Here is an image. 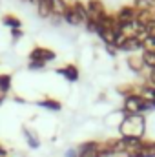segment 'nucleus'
<instances>
[{
  "instance_id": "nucleus-1",
  "label": "nucleus",
  "mask_w": 155,
  "mask_h": 157,
  "mask_svg": "<svg viewBox=\"0 0 155 157\" xmlns=\"http://www.w3.org/2000/svg\"><path fill=\"white\" fill-rule=\"evenodd\" d=\"M144 132H146V121H144V115H141V113H137V115H126V117L122 119L120 126H119L120 137L144 139Z\"/></svg>"
},
{
  "instance_id": "nucleus-2",
  "label": "nucleus",
  "mask_w": 155,
  "mask_h": 157,
  "mask_svg": "<svg viewBox=\"0 0 155 157\" xmlns=\"http://www.w3.org/2000/svg\"><path fill=\"white\" fill-rule=\"evenodd\" d=\"M148 110H152V104L146 99H142L141 95H131V97H126L124 99V104H122L124 115H137V113L142 115Z\"/></svg>"
},
{
  "instance_id": "nucleus-3",
  "label": "nucleus",
  "mask_w": 155,
  "mask_h": 157,
  "mask_svg": "<svg viewBox=\"0 0 155 157\" xmlns=\"http://www.w3.org/2000/svg\"><path fill=\"white\" fill-rule=\"evenodd\" d=\"M57 59V53L53 51V49H49V48H42V46H37V48H33L31 49V53H29V60L31 62H53Z\"/></svg>"
},
{
  "instance_id": "nucleus-4",
  "label": "nucleus",
  "mask_w": 155,
  "mask_h": 157,
  "mask_svg": "<svg viewBox=\"0 0 155 157\" xmlns=\"http://www.w3.org/2000/svg\"><path fill=\"white\" fill-rule=\"evenodd\" d=\"M86 7H88V17H89V18H93L97 24H99L106 15H108V11H106V7H104L102 0H88Z\"/></svg>"
},
{
  "instance_id": "nucleus-5",
  "label": "nucleus",
  "mask_w": 155,
  "mask_h": 157,
  "mask_svg": "<svg viewBox=\"0 0 155 157\" xmlns=\"http://www.w3.org/2000/svg\"><path fill=\"white\" fill-rule=\"evenodd\" d=\"M117 24H126V22H133L137 17V9L133 6H122L119 11L115 13Z\"/></svg>"
},
{
  "instance_id": "nucleus-6",
  "label": "nucleus",
  "mask_w": 155,
  "mask_h": 157,
  "mask_svg": "<svg viewBox=\"0 0 155 157\" xmlns=\"http://www.w3.org/2000/svg\"><path fill=\"white\" fill-rule=\"evenodd\" d=\"M55 73L62 75L68 82H75V80H78V77H80V71H78V68L75 64H66L64 68H57Z\"/></svg>"
},
{
  "instance_id": "nucleus-7",
  "label": "nucleus",
  "mask_w": 155,
  "mask_h": 157,
  "mask_svg": "<svg viewBox=\"0 0 155 157\" xmlns=\"http://www.w3.org/2000/svg\"><path fill=\"white\" fill-rule=\"evenodd\" d=\"M51 2V11H53V20H60L66 13V9L70 7V4L66 0H49Z\"/></svg>"
},
{
  "instance_id": "nucleus-8",
  "label": "nucleus",
  "mask_w": 155,
  "mask_h": 157,
  "mask_svg": "<svg viewBox=\"0 0 155 157\" xmlns=\"http://www.w3.org/2000/svg\"><path fill=\"white\" fill-rule=\"evenodd\" d=\"M119 49H120V51H126V53H130V51L144 49V44H142L141 40L137 39V37H128V39L122 42V46H120Z\"/></svg>"
},
{
  "instance_id": "nucleus-9",
  "label": "nucleus",
  "mask_w": 155,
  "mask_h": 157,
  "mask_svg": "<svg viewBox=\"0 0 155 157\" xmlns=\"http://www.w3.org/2000/svg\"><path fill=\"white\" fill-rule=\"evenodd\" d=\"M62 18H64V22L70 24V26H80V24H82V18L78 17V13L75 11V7H73L71 4H70V7L66 9V13H64Z\"/></svg>"
},
{
  "instance_id": "nucleus-10",
  "label": "nucleus",
  "mask_w": 155,
  "mask_h": 157,
  "mask_svg": "<svg viewBox=\"0 0 155 157\" xmlns=\"http://www.w3.org/2000/svg\"><path fill=\"white\" fill-rule=\"evenodd\" d=\"M37 104H39L40 108L49 110V112H59V110H62V102H60V101H55V99H49V97L37 101Z\"/></svg>"
},
{
  "instance_id": "nucleus-11",
  "label": "nucleus",
  "mask_w": 155,
  "mask_h": 157,
  "mask_svg": "<svg viewBox=\"0 0 155 157\" xmlns=\"http://www.w3.org/2000/svg\"><path fill=\"white\" fill-rule=\"evenodd\" d=\"M128 66H130V70L135 71V73H142V70L146 68L141 55H130V57H128Z\"/></svg>"
},
{
  "instance_id": "nucleus-12",
  "label": "nucleus",
  "mask_w": 155,
  "mask_h": 157,
  "mask_svg": "<svg viewBox=\"0 0 155 157\" xmlns=\"http://www.w3.org/2000/svg\"><path fill=\"white\" fill-rule=\"evenodd\" d=\"M153 11H137V17H135V22L139 24V26H142V28H146V26H150L152 22H153Z\"/></svg>"
},
{
  "instance_id": "nucleus-13",
  "label": "nucleus",
  "mask_w": 155,
  "mask_h": 157,
  "mask_svg": "<svg viewBox=\"0 0 155 157\" xmlns=\"http://www.w3.org/2000/svg\"><path fill=\"white\" fill-rule=\"evenodd\" d=\"M37 11H39V17H42V18H51V17H53L51 2H49V0H39V4H37Z\"/></svg>"
},
{
  "instance_id": "nucleus-14",
  "label": "nucleus",
  "mask_w": 155,
  "mask_h": 157,
  "mask_svg": "<svg viewBox=\"0 0 155 157\" xmlns=\"http://www.w3.org/2000/svg\"><path fill=\"white\" fill-rule=\"evenodd\" d=\"M22 133H24V137H26V141H28V144H29V148H33V150H37L40 146V141L39 137L28 128V126H22Z\"/></svg>"
},
{
  "instance_id": "nucleus-15",
  "label": "nucleus",
  "mask_w": 155,
  "mask_h": 157,
  "mask_svg": "<svg viewBox=\"0 0 155 157\" xmlns=\"http://www.w3.org/2000/svg\"><path fill=\"white\" fill-rule=\"evenodd\" d=\"M2 24H6L11 29H22V20L18 17H15V15H9V13L2 17Z\"/></svg>"
},
{
  "instance_id": "nucleus-16",
  "label": "nucleus",
  "mask_w": 155,
  "mask_h": 157,
  "mask_svg": "<svg viewBox=\"0 0 155 157\" xmlns=\"http://www.w3.org/2000/svg\"><path fill=\"white\" fill-rule=\"evenodd\" d=\"M141 57H142V62H144L146 68L155 70V51H152V49H142L141 51Z\"/></svg>"
},
{
  "instance_id": "nucleus-17",
  "label": "nucleus",
  "mask_w": 155,
  "mask_h": 157,
  "mask_svg": "<svg viewBox=\"0 0 155 157\" xmlns=\"http://www.w3.org/2000/svg\"><path fill=\"white\" fill-rule=\"evenodd\" d=\"M137 11H155V0H133Z\"/></svg>"
},
{
  "instance_id": "nucleus-18",
  "label": "nucleus",
  "mask_w": 155,
  "mask_h": 157,
  "mask_svg": "<svg viewBox=\"0 0 155 157\" xmlns=\"http://www.w3.org/2000/svg\"><path fill=\"white\" fill-rule=\"evenodd\" d=\"M11 90V75L9 73H0V93L7 95Z\"/></svg>"
},
{
  "instance_id": "nucleus-19",
  "label": "nucleus",
  "mask_w": 155,
  "mask_h": 157,
  "mask_svg": "<svg viewBox=\"0 0 155 157\" xmlns=\"http://www.w3.org/2000/svg\"><path fill=\"white\" fill-rule=\"evenodd\" d=\"M71 6L75 7V11L78 13V17L82 18V24H84V22L88 20V7H86V4H84V2H80V0H75Z\"/></svg>"
},
{
  "instance_id": "nucleus-20",
  "label": "nucleus",
  "mask_w": 155,
  "mask_h": 157,
  "mask_svg": "<svg viewBox=\"0 0 155 157\" xmlns=\"http://www.w3.org/2000/svg\"><path fill=\"white\" fill-rule=\"evenodd\" d=\"M97 26H99V24H97L93 18H89V17H88V20L84 22V28H86L88 31H91V33H95V31H97Z\"/></svg>"
},
{
  "instance_id": "nucleus-21",
  "label": "nucleus",
  "mask_w": 155,
  "mask_h": 157,
  "mask_svg": "<svg viewBox=\"0 0 155 157\" xmlns=\"http://www.w3.org/2000/svg\"><path fill=\"white\" fill-rule=\"evenodd\" d=\"M144 49L155 51V37H146V40H144Z\"/></svg>"
},
{
  "instance_id": "nucleus-22",
  "label": "nucleus",
  "mask_w": 155,
  "mask_h": 157,
  "mask_svg": "<svg viewBox=\"0 0 155 157\" xmlns=\"http://www.w3.org/2000/svg\"><path fill=\"white\" fill-rule=\"evenodd\" d=\"M78 157H100L99 150H86V152H78Z\"/></svg>"
},
{
  "instance_id": "nucleus-23",
  "label": "nucleus",
  "mask_w": 155,
  "mask_h": 157,
  "mask_svg": "<svg viewBox=\"0 0 155 157\" xmlns=\"http://www.w3.org/2000/svg\"><path fill=\"white\" fill-rule=\"evenodd\" d=\"M29 70H44L46 68V62H31L29 60V66H28Z\"/></svg>"
},
{
  "instance_id": "nucleus-24",
  "label": "nucleus",
  "mask_w": 155,
  "mask_h": 157,
  "mask_svg": "<svg viewBox=\"0 0 155 157\" xmlns=\"http://www.w3.org/2000/svg\"><path fill=\"white\" fill-rule=\"evenodd\" d=\"M11 37H13V40H20L24 37V33H22V29H11Z\"/></svg>"
},
{
  "instance_id": "nucleus-25",
  "label": "nucleus",
  "mask_w": 155,
  "mask_h": 157,
  "mask_svg": "<svg viewBox=\"0 0 155 157\" xmlns=\"http://www.w3.org/2000/svg\"><path fill=\"white\" fill-rule=\"evenodd\" d=\"M148 84L155 88V70H150V75H148Z\"/></svg>"
},
{
  "instance_id": "nucleus-26",
  "label": "nucleus",
  "mask_w": 155,
  "mask_h": 157,
  "mask_svg": "<svg viewBox=\"0 0 155 157\" xmlns=\"http://www.w3.org/2000/svg\"><path fill=\"white\" fill-rule=\"evenodd\" d=\"M66 157H78V150H68Z\"/></svg>"
},
{
  "instance_id": "nucleus-27",
  "label": "nucleus",
  "mask_w": 155,
  "mask_h": 157,
  "mask_svg": "<svg viewBox=\"0 0 155 157\" xmlns=\"http://www.w3.org/2000/svg\"><path fill=\"white\" fill-rule=\"evenodd\" d=\"M106 49H108V53H110L112 57H115V55H117V49L113 48V46H106Z\"/></svg>"
},
{
  "instance_id": "nucleus-28",
  "label": "nucleus",
  "mask_w": 155,
  "mask_h": 157,
  "mask_svg": "<svg viewBox=\"0 0 155 157\" xmlns=\"http://www.w3.org/2000/svg\"><path fill=\"white\" fill-rule=\"evenodd\" d=\"M0 157H7V150H6L2 144H0Z\"/></svg>"
},
{
  "instance_id": "nucleus-29",
  "label": "nucleus",
  "mask_w": 155,
  "mask_h": 157,
  "mask_svg": "<svg viewBox=\"0 0 155 157\" xmlns=\"http://www.w3.org/2000/svg\"><path fill=\"white\" fill-rule=\"evenodd\" d=\"M6 97H7V95H4V93H0V106L4 104V101H6Z\"/></svg>"
},
{
  "instance_id": "nucleus-30",
  "label": "nucleus",
  "mask_w": 155,
  "mask_h": 157,
  "mask_svg": "<svg viewBox=\"0 0 155 157\" xmlns=\"http://www.w3.org/2000/svg\"><path fill=\"white\" fill-rule=\"evenodd\" d=\"M117 157H126V155H122V154H120V155H117Z\"/></svg>"
},
{
  "instance_id": "nucleus-31",
  "label": "nucleus",
  "mask_w": 155,
  "mask_h": 157,
  "mask_svg": "<svg viewBox=\"0 0 155 157\" xmlns=\"http://www.w3.org/2000/svg\"><path fill=\"white\" fill-rule=\"evenodd\" d=\"M153 18H155V11H153Z\"/></svg>"
}]
</instances>
